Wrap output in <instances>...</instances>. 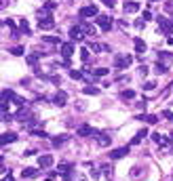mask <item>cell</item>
<instances>
[{"label": "cell", "mask_w": 173, "mask_h": 181, "mask_svg": "<svg viewBox=\"0 0 173 181\" xmlns=\"http://www.w3.org/2000/svg\"><path fill=\"white\" fill-rule=\"evenodd\" d=\"M36 17H38V27L40 30H53L55 27V19L49 15L46 9H38L36 11Z\"/></svg>", "instance_id": "obj_1"}, {"label": "cell", "mask_w": 173, "mask_h": 181, "mask_svg": "<svg viewBox=\"0 0 173 181\" xmlns=\"http://www.w3.org/2000/svg\"><path fill=\"white\" fill-rule=\"evenodd\" d=\"M156 23H158V30H161L162 34H169V36L173 34V19H165L162 15H158L156 17Z\"/></svg>", "instance_id": "obj_2"}, {"label": "cell", "mask_w": 173, "mask_h": 181, "mask_svg": "<svg viewBox=\"0 0 173 181\" xmlns=\"http://www.w3.org/2000/svg\"><path fill=\"white\" fill-rule=\"evenodd\" d=\"M131 61H133V57H129V55H116L114 68L116 70H127L129 65H131Z\"/></svg>", "instance_id": "obj_3"}, {"label": "cell", "mask_w": 173, "mask_h": 181, "mask_svg": "<svg viewBox=\"0 0 173 181\" xmlns=\"http://www.w3.org/2000/svg\"><path fill=\"white\" fill-rule=\"evenodd\" d=\"M112 17H108V15H97V25L104 30V32H110L112 30Z\"/></svg>", "instance_id": "obj_4"}, {"label": "cell", "mask_w": 173, "mask_h": 181, "mask_svg": "<svg viewBox=\"0 0 173 181\" xmlns=\"http://www.w3.org/2000/svg\"><path fill=\"white\" fill-rule=\"evenodd\" d=\"M70 38H72V42H78V40L84 38V30L80 27V23H76V25L70 27Z\"/></svg>", "instance_id": "obj_5"}, {"label": "cell", "mask_w": 173, "mask_h": 181, "mask_svg": "<svg viewBox=\"0 0 173 181\" xmlns=\"http://www.w3.org/2000/svg\"><path fill=\"white\" fill-rule=\"evenodd\" d=\"M129 154V147L127 145H123V147H116V150H112L110 154H108V158L110 160H120V158H125Z\"/></svg>", "instance_id": "obj_6"}, {"label": "cell", "mask_w": 173, "mask_h": 181, "mask_svg": "<svg viewBox=\"0 0 173 181\" xmlns=\"http://www.w3.org/2000/svg\"><path fill=\"white\" fill-rule=\"evenodd\" d=\"M99 11H97V6L95 4H89V6H82L80 9V19L82 17H97Z\"/></svg>", "instance_id": "obj_7"}, {"label": "cell", "mask_w": 173, "mask_h": 181, "mask_svg": "<svg viewBox=\"0 0 173 181\" xmlns=\"http://www.w3.org/2000/svg\"><path fill=\"white\" fill-rule=\"evenodd\" d=\"M66 101H68V93H66V91H57L55 97H53V103H55L57 108H63V105H66Z\"/></svg>", "instance_id": "obj_8"}, {"label": "cell", "mask_w": 173, "mask_h": 181, "mask_svg": "<svg viewBox=\"0 0 173 181\" xmlns=\"http://www.w3.org/2000/svg\"><path fill=\"white\" fill-rule=\"evenodd\" d=\"M76 133L80 135V137H89V135H99V131H95L91 124H82V126H78Z\"/></svg>", "instance_id": "obj_9"}, {"label": "cell", "mask_w": 173, "mask_h": 181, "mask_svg": "<svg viewBox=\"0 0 173 181\" xmlns=\"http://www.w3.org/2000/svg\"><path fill=\"white\" fill-rule=\"evenodd\" d=\"M72 53H74V42H63L61 44V57L63 59H70Z\"/></svg>", "instance_id": "obj_10"}, {"label": "cell", "mask_w": 173, "mask_h": 181, "mask_svg": "<svg viewBox=\"0 0 173 181\" xmlns=\"http://www.w3.org/2000/svg\"><path fill=\"white\" fill-rule=\"evenodd\" d=\"M0 141H2V145H6V143H15V141H17V133H13V131H6V133H2Z\"/></svg>", "instance_id": "obj_11"}, {"label": "cell", "mask_w": 173, "mask_h": 181, "mask_svg": "<svg viewBox=\"0 0 173 181\" xmlns=\"http://www.w3.org/2000/svg\"><path fill=\"white\" fill-rule=\"evenodd\" d=\"M38 167H40V169H49V167H53V156H49V154L40 156V158H38Z\"/></svg>", "instance_id": "obj_12"}, {"label": "cell", "mask_w": 173, "mask_h": 181, "mask_svg": "<svg viewBox=\"0 0 173 181\" xmlns=\"http://www.w3.org/2000/svg\"><path fill=\"white\" fill-rule=\"evenodd\" d=\"M137 120L148 122V124H154V122H158V116H154V114H137Z\"/></svg>", "instance_id": "obj_13"}, {"label": "cell", "mask_w": 173, "mask_h": 181, "mask_svg": "<svg viewBox=\"0 0 173 181\" xmlns=\"http://www.w3.org/2000/svg\"><path fill=\"white\" fill-rule=\"evenodd\" d=\"M68 139H70L68 135H55V137H53V141H51V145H53V147H59V145L66 143Z\"/></svg>", "instance_id": "obj_14"}, {"label": "cell", "mask_w": 173, "mask_h": 181, "mask_svg": "<svg viewBox=\"0 0 173 181\" xmlns=\"http://www.w3.org/2000/svg\"><path fill=\"white\" fill-rule=\"evenodd\" d=\"M80 27L84 30L87 36H95V34H97V30H95V25L93 23H84V21H80Z\"/></svg>", "instance_id": "obj_15"}, {"label": "cell", "mask_w": 173, "mask_h": 181, "mask_svg": "<svg viewBox=\"0 0 173 181\" xmlns=\"http://www.w3.org/2000/svg\"><path fill=\"white\" fill-rule=\"evenodd\" d=\"M158 61L165 63V65L169 68V65L173 63V55H171V53H158Z\"/></svg>", "instance_id": "obj_16"}, {"label": "cell", "mask_w": 173, "mask_h": 181, "mask_svg": "<svg viewBox=\"0 0 173 181\" xmlns=\"http://www.w3.org/2000/svg\"><path fill=\"white\" fill-rule=\"evenodd\" d=\"M89 48H91L93 53H102V51H110L108 44H99V42H89Z\"/></svg>", "instance_id": "obj_17"}, {"label": "cell", "mask_w": 173, "mask_h": 181, "mask_svg": "<svg viewBox=\"0 0 173 181\" xmlns=\"http://www.w3.org/2000/svg\"><path fill=\"white\" fill-rule=\"evenodd\" d=\"M133 44H135V51H137L139 55H141V53H146V42H144V40H141V38H133Z\"/></svg>", "instance_id": "obj_18"}, {"label": "cell", "mask_w": 173, "mask_h": 181, "mask_svg": "<svg viewBox=\"0 0 173 181\" xmlns=\"http://www.w3.org/2000/svg\"><path fill=\"white\" fill-rule=\"evenodd\" d=\"M125 13H137L139 11V4L137 2H133V0H129V2H125Z\"/></svg>", "instance_id": "obj_19"}, {"label": "cell", "mask_w": 173, "mask_h": 181, "mask_svg": "<svg viewBox=\"0 0 173 181\" xmlns=\"http://www.w3.org/2000/svg\"><path fill=\"white\" fill-rule=\"evenodd\" d=\"M146 135H148V129H141V131H137V135H135V137H133V139H131V143H133V145H137V143H141V139H144V137H146Z\"/></svg>", "instance_id": "obj_20"}, {"label": "cell", "mask_w": 173, "mask_h": 181, "mask_svg": "<svg viewBox=\"0 0 173 181\" xmlns=\"http://www.w3.org/2000/svg\"><path fill=\"white\" fill-rule=\"evenodd\" d=\"M17 120H30V109L28 108H21L19 112H17V116H15Z\"/></svg>", "instance_id": "obj_21"}, {"label": "cell", "mask_w": 173, "mask_h": 181, "mask_svg": "<svg viewBox=\"0 0 173 181\" xmlns=\"http://www.w3.org/2000/svg\"><path fill=\"white\" fill-rule=\"evenodd\" d=\"M97 143L102 145V147H106V145H110V143H112V139H110V135L99 133V139H97Z\"/></svg>", "instance_id": "obj_22"}, {"label": "cell", "mask_w": 173, "mask_h": 181, "mask_svg": "<svg viewBox=\"0 0 173 181\" xmlns=\"http://www.w3.org/2000/svg\"><path fill=\"white\" fill-rule=\"evenodd\" d=\"M42 40H45L46 44H63V42H61V38H59V36H45Z\"/></svg>", "instance_id": "obj_23"}, {"label": "cell", "mask_w": 173, "mask_h": 181, "mask_svg": "<svg viewBox=\"0 0 173 181\" xmlns=\"http://www.w3.org/2000/svg\"><path fill=\"white\" fill-rule=\"evenodd\" d=\"M21 175L25 177V179H32V177H36V175H38V171H36V169H23Z\"/></svg>", "instance_id": "obj_24"}, {"label": "cell", "mask_w": 173, "mask_h": 181, "mask_svg": "<svg viewBox=\"0 0 173 181\" xmlns=\"http://www.w3.org/2000/svg\"><path fill=\"white\" fill-rule=\"evenodd\" d=\"M82 93H84V95H97L99 91H97V86L89 84V86H84V88H82Z\"/></svg>", "instance_id": "obj_25"}, {"label": "cell", "mask_w": 173, "mask_h": 181, "mask_svg": "<svg viewBox=\"0 0 173 181\" xmlns=\"http://www.w3.org/2000/svg\"><path fill=\"white\" fill-rule=\"evenodd\" d=\"M167 70H169V68H167L165 63H161V61H156V65H154V72H156V74H165Z\"/></svg>", "instance_id": "obj_26"}, {"label": "cell", "mask_w": 173, "mask_h": 181, "mask_svg": "<svg viewBox=\"0 0 173 181\" xmlns=\"http://www.w3.org/2000/svg\"><path fill=\"white\" fill-rule=\"evenodd\" d=\"M106 74H110L108 72V68H97V70L93 72V76H95V78H104Z\"/></svg>", "instance_id": "obj_27"}, {"label": "cell", "mask_w": 173, "mask_h": 181, "mask_svg": "<svg viewBox=\"0 0 173 181\" xmlns=\"http://www.w3.org/2000/svg\"><path fill=\"white\" fill-rule=\"evenodd\" d=\"M70 78H72V80H82L84 76H82V72H78V70H70Z\"/></svg>", "instance_id": "obj_28"}, {"label": "cell", "mask_w": 173, "mask_h": 181, "mask_svg": "<svg viewBox=\"0 0 173 181\" xmlns=\"http://www.w3.org/2000/svg\"><path fill=\"white\" fill-rule=\"evenodd\" d=\"M80 59L84 61V63H89V47L80 48Z\"/></svg>", "instance_id": "obj_29"}, {"label": "cell", "mask_w": 173, "mask_h": 181, "mask_svg": "<svg viewBox=\"0 0 173 181\" xmlns=\"http://www.w3.org/2000/svg\"><path fill=\"white\" fill-rule=\"evenodd\" d=\"M120 97H123V99H133V97H135V91L127 88V91H123V93H120Z\"/></svg>", "instance_id": "obj_30"}, {"label": "cell", "mask_w": 173, "mask_h": 181, "mask_svg": "<svg viewBox=\"0 0 173 181\" xmlns=\"http://www.w3.org/2000/svg\"><path fill=\"white\" fill-rule=\"evenodd\" d=\"M45 9L51 13V11H55V9H57V4H55L53 0H46V2H45Z\"/></svg>", "instance_id": "obj_31"}, {"label": "cell", "mask_w": 173, "mask_h": 181, "mask_svg": "<svg viewBox=\"0 0 173 181\" xmlns=\"http://www.w3.org/2000/svg\"><path fill=\"white\" fill-rule=\"evenodd\" d=\"M19 27H21L23 34H30V27H28V21H25V19H21V21H19Z\"/></svg>", "instance_id": "obj_32"}, {"label": "cell", "mask_w": 173, "mask_h": 181, "mask_svg": "<svg viewBox=\"0 0 173 181\" xmlns=\"http://www.w3.org/2000/svg\"><path fill=\"white\" fill-rule=\"evenodd\" d=\"M28 63H30V65H36V63H38V53H32V55L28 57Z\"/></svg>", "instance_id": "obj_33"}, {"label": "cell", "mask_w": 173, "mask_h": 181, "mask_svg": "<svg viewBox=\"0 0 173 181\" xmlns=\"http://www.w3.org/2000/svg\"><path fill=\"white\" fill-rule=\"evenodd\" d=\"M13 55H23V47H13V48H9Z\"/></svg>", "instance_id": "obj_34"}, {"label": "cell", "mask_w": 173, "mask_h": 181, "mask_svg": "<svg viewBox=\"0 0 173 181\" xmlns=\"http://www.w3.org/2000/svg\"><path fill=\"white\" fill-rule=\"evenodd\" d=\"M152 141H154V143H158V145H161V143H162V137H161V135H158V133H152Z\"/></svg>", "instance_id": "obj_35"}, {"label": "cell", "mask_w": 173, "mask_h": 181, "mask_svg": "<svg viewBox=\"0 0 173 181\" xmlns=\"http://www.w3.org/2000/svg\"><path fill=\"white\" fill-rule=\"evenodd\" d=\"M154 86H156V82H154V80H150V82H146V84H144V91H152Z\"/></svg>", "instance_id": "obj_36"}, {"label": "cell", "mask_w": 173, "mask_h": 181, "mask_svg": "<svg viewBox=\"0 0 173 181\" xmlns=\"http://www.w3.org/2000/svg\"><path fill=\"white\" fill-rule=\"evenodd\" d=\"M32 135H38V137H46L45 131H40V129H32Z\"/></svg>", "instance_id": "obj_37"}, {"label": "cell", "mask_w": 173, "mask_h": 181, "mask_svg": "<svg viewBox=\"0 0 173 181\" xmlns=\"http://www.w3.org/2000/svg\"><path fill=\"white\" fill-rule=\"evenodd\" d=\"M162 116H165V118H169V120L173 122V112H169V109H165V112H162Z\"/></svg>", "instance_id": "obj_38"}, {"label": "cell", "mask_w": 173, "mask_h": 181, "mask_svg": "<svg viewBox=\"0 0 173 181\" xmlns=\"http://www.w3.org/2000/svg\"><path fill=\"white\" fill-rule=\"evenodd\" d=\"M137 74H139V76H146V74H148V68H146V65H141V68L137 70Z\"/></svg>", "instance_id": "obj_39"}, {"label": "cell", "mask_w": 173, "mask_h": 181, "mask_svg": "<svg viewBox=\"0 0 173 181\" xmlns=\"http://www.w3.org/2000/svg\"><path fill=\"white\" fill-rule=\"evenodd\" d=\"M144 21H146V19H144V17H139L137 21H135V27H139V30H141V27H144Z\"/></svg>", "instance_id": "obj_40"}, {"label": "cell", "mask_w": 173, "mask_h": 181, "mask_svg": "<svg viewBox=\"0 0 173 181\" xmlns=\"http://www.w3.org/2000/svg\"><path fill=\"white\" fill-rule=\"evenodd\" d=\"M165 11H167V13H173V0H171V2H167V4H165Z\"/></svg>", "instance_id": "obj_41"}, {"label": "cell", "mask_w": 173, "mask_h": 181, "mask_svg": "<svg viewBox=\"0 0 173 181\" xmlns=\"http://www.w3.org/2000/svg\"><path fill=\"white\" fill-rule=\"evenodd\" d=\"M141 17H144V19H146V21H148V19H152V15H150V11H144V13H141Z\"/></svg>", "instance_id": "obj_42"}, {"label": "cell", "mask_w": 173, "mask_h": 181, "mask_svg": "<svg viewBox=\"0 0 173 181\" xmlns=\"http://www.w3.org/2000/svg\"><path fill=\"white\" fill-rule=\"evenodd\" d=\"M2 23H4V25H9V27H13V25H15V21H13V19H4Z\"/></svg>", "instance_id": "obj_43"}, {"label": "cell", "mask_w": 173, "mask_h": 181, "mask_svg": "<svg viewBox=\"0 0 173 181\" xmlns=\"http://www.w3.org/2000/svg\"><path fill=\"white\" fill-rule=\"evenodd\" d=\"M102 2H104L106 6H114V0H102Z\"/></svg>", "instance_id": "obj_44"}, {"label": "cell", "mask_w": 173, "mask_h": 181, "mask_svg": "<svg viewBox=\"0 0 173 181\" xmlns=\"http://www.w3.org/2000/svg\"><path fill=\"white\" fill-rule=\"evenodd\" d=\"M2 181H13V177H4V179H2Z\"/></svg>", "instance_id": "obj_45"}, {"label": "cell", "mask_w": 173, "mask_h": 181, "mask_svg": "<svg viewBox=\"0 0 173 181\" xmlns=\"http://www.w3.org/2000/svg\"><path fill=\"white\" fill-rule=\"evenodd\" d=\"M169 139H171V141H173V131H171V133H169Z\"/></svg>", "instance_id": "obj_46"}, {"label": "cell", "mask_w": 173, "mask_h": 181, "mask_svg": "<svg viewBox=\"0 0 173 181\" xmlns=\"http://www.w3.org/2000/svg\"><path fill=\"white\" fill-rule=\"evenodd\" d=\"M150 2H156V0H150Z\"/></svg>", "instance_id": "obj_47"}, {"label": "cell", "mask_w": 173, "mask_h": 181, "mask_svg": "<svg viewBox=\"0 0 173 181\" xmlns=\"http://www.w3.org/2000/svg\"><path fill=\"white\" fill-rule=\"evenodd\" d=\"M46 181H53V179H46Z\"/></svg>", "instance_id": "obj_48"}, {"label": "cell", "mask_w": 173, "mask_h": 181, "mask_svg": "<svg viewBox=\"0 0 173 181\" xmlns=\"http://www.w3.org/2000/svg\"><path fill=\"white\" fill-rule=\"evenodd\" d=\"M66 181H70V179H66Z\"/></svg>", "instance_id": "obj_49"}]
</instances>
